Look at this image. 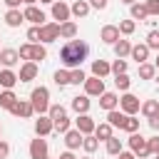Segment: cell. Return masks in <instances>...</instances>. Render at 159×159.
Returning a JSON list of instances; mask_svg holds the SVG:
<instances>
[{
    "label": "cell",
    "instance_id": "94428289",
    "mask_svg": "<svg viewBox=\"0 0 159 159\" xmlns=\"http://www.w3.org/2000/svg\"><path fill=\"white\" fill-rule=\"evenodd\" d=\"M154 159H159V154H154Z\"/></svg>",
    "mask_w": 159,
    "mask_h": 159
},
{
    "label": "cell",
    "instance_id": "ac0fdd59",
    "mask_svg": "<svg viewBox=\"0 0 159 159\" xmlns=\"http://www.w3.org/2000/svg\"><path fill=\"white\" fill-rule=\"evenodd\" d=\"M25 22V15L20 12V7H7V12H5V25L7 27H20Z\"/></svg>",
    "mask_w": 159,
    "mask_h": 159
},
{
    "label": "cell",
    "instance_id": "5b68a950",
    "mask_svg": "<svg viewBox=\"0 0 159 159\" xmlns=\"http://www.w3.org/2000/svg\"><path fill=\"white\" fill-rule=\"evenodd\" d=\"M55 40H60V22H45V25H40V42L50 45Z\"/></svg>",
    "mask_w": 159,
    "mask_h": 159
},
{
    "label": "cell",
    "instance_id": "7c38bea8",
    "mask_svg": "<svg viewBox=\"0 0 159 159\" xmlns=\"http://www.w3.org/2000/svg\"><path fill=\"white\" fill-rule=\"evenodd\" d=\"M94 127H97V122H94L89 114H77V119H75V129H80L82 134H92Z\"/></svg>",
    "mask_w": 159,
    "mask_h": 159
},
{
    "label": "cell",
    "instance_id": "bcb514c9",
    "mask_svg": "<svg viewBox=\"0 0 159 159\" xmlns=\"http://www.w3.org/2000/svg\"><path fill=\"white\" fill-rule=\"evenodd\" d=\"M27 40H30V42H40V25H32V27L27 30Z\"/></svg>",
    "mask_w": 159,
    "mask_h": 159
},
{
    "label": "cell",
    "instance_id": "9a60e30c",
    "mask_svg": "<svg viewBox=\"0 0 159 159\" xmlns=\"http://www.w3.org/2000/svg\"><path fill=\"white\" fill-rule=\"evenodd\" d=\"M52 17H55L57 22L70 20V5H67L65 0H55V2H52Z\"/></svg>",
    "mask_w": 159,
    "mask_h": 159
},
{
    "label": "cell",
    "instance_id": "4dcf8cb0",
    "mask_svg": "<svg viewBox=\"0 0 159 159\" xmlns=\"http://www.w3.org/2000/svg\"><path fill=\"white\" fill-rule=\"evenodd\" d=\"M112 47H114V55H117V57H129L132 42H129V40H122V37H119V40H117V42H114Z\"/></svg>",
    "mask_w": 159,
    "mask_h": 159
},
{
    "label": "cell",
    "instance_id": "e0dca14e",
    "mask_svg": "<svg viewBox=\"0 0 159 159\" xmlns=\"http://www.w3.org/2000/svg\"><path fill=\"white\" fill-rule=\"evenodd\" d=\"M17 62H20L17 50H12V47H2V50H0V65H2V67H15Z\"/></svg>",
    "mask_w": 159,
    "mask_h": 159
},
{
    "label": "cell",
    "instance_id": "11a10c76",
    "mask_svg": "<svg viewBox=\"0 0 159 159\" xmlns=\"http://www.w3.org/2000/svg\"><path fill=\"white\" fill-rule=\"evenodd\" d=\"M40 2H45V5H52V2H55V0H40Z\"/></svg>",
    "mask_w": 159,
    "mask_h": 159
},
{
    "label": "cell",
    "instance_id": "e575fe53",
    "mask_svg": "<svg viewBox=\"0 0 159 159\" xmlns=\"http://www.w3.org/2000/svg\"><path fill=\"white\" fill-rule=\"evenodd\" d=\"M104 144H107V154H112V157H117V154L122 152V139H119V137H114V134H112Z\"/></svg>",
    "mask_w": 159,
    "mask_h": 159
},
{
    "label": "cell",
    "instance_id": "91938a15",
    "mask_svg": "<svg viewBox=\"0 0 159 159\" xmlns=\"http://www.w3.org/2000/svg\"><path fill=\"white\" fill-rule=\"evenodd\" d=\"M82 159H92V157H82Z\"/></svg>",
    "mask_w": 159,
    "mask_h": 159
},
{
    "label": "cell",
    "instance_id": "c3c4849f",
    "mask_svg": "<svg viewBox=\"0 0 159 159\" xmlns=\"http://www.w3.org/2000/svg\"><path fill=\"white\" fill-rule=\"evenodd\" d=\"M89 2V7H94V10H104L107 7V0H87Z\"/></svg>",
    "mask_w": 159,
    "mask_h": 159
},
{
    "label": "cell",
    "instance_id": "603a6c76",
    "mask_svg": "<svg viewBox=\"0 0 159 159\" xmlns=\"http://www.w3.org/2000/svg\"><path fill=\"white\" fill-rule=\"evenodd\" d=\"M92 134H94V137H97L99 142H107V139H109V137L114 134V127H112L109 122H99V124L94 127V132H92Z\"/></svg>",
    "mask_w": 159,
    "mask_h": 159
},
{
    "label": "cell",
    "instance_id": "be15d7a7",
    "mask_svg": "<svg viewBox=\"0 0 159 159\" xmlns=\"http://www.w3.org/2000/svg\"><path fill=\"white\" fill-rule=\"evenodd\" d=\"M0 50H2V47H0Z\"/></svg>",
    "mask_w": 159,
    "mask_h": 159
},
{
    "label": "cell",
    "instance_id": "d6a6232c",
    "mask_svg": "<svg viewBox=\"0 0 159 159\" xmlns=\"http://www.w3.org/2000/svg\"><path fill=\"white\" fill-rule=\"evenodd\" d=\"M52 80H55L57 87H67V84H70V70H67V67H60V70L52 75Z\"/></svg>",
    "mask_w": 159,
    "mask_h": 159
},
{
    "label": "cell",
    "instance_id": "f546056e",
    "mask_svg": "<svg viewBox=\"0 0 159 159\" xmlns=\"http://www.w3.org/2000/svg\"><path fill=\"white\" fill-rule=\"evenodd\" d=\"M139 112H142L147 119H149V117H154V114L159 112V99H147V102H142Z\"/></svg>",
    "mask_w": 159,
    "mask_h": 159
},
{
    "label": "cell",
    "instance_id": "277c9868",
    "mask_svg": "<svg viewBox=\"0 0 159 159\" xmlns=\"http://www.w3.org/2000/svg\"><path fill=\"white\" fill-rule=\"evenodd\" d=\"M129 149H132V154L134 157H139V159H147V157H152L149 154V147H147V139L139 134V132H134V134H129Z\"/></svg>",
    "mask_w": 159,
    "mask_h": 159
},
{
    "label": "cell",
    "instance_id": "484cf974",
    "mask_svg": "<svg viewBox=\"0 0 159 159\" xmlns=\"http://www.w3.org/2000/svg\"><path fill=\"white\" fill-rule=\"evenodd\" d=\"M92 75H94V77H102V80H104L107 75H112L109 62H107V60H94V62H92Z\"/></svg>",
    "mask_w": 159,
    "mask_h": 159
},
{
    "label": "cell",
    "instance_id": "83f0119b",
    "mask_svg": "<svg viewBox=\"0 0 159 159\" xmlns=\"http://www.w3.org/2000/svg\"><path fill=\"white\" fill-rule=\"evenodd\" d=\"M137 72H139V80H154L157 67H154V62H139L137 65Z\"/></svg>",
    "mask_w": 159,
    "mask_h": 159
},
{
    "label": "cell",
    "instance_id": "ee69618b",
    "mask_svg": "<svg viewBox=\"0 0 159 159\" xmlns=\"http://www.w3.org/2000/svg\"><path fill=\"white\" fill-rule=\"evenodd\" d=\"M52 124H55V132L65 134V132L70 129V124H72V122H70V117H62V119H57V122H52Z\"/></svg>",
    "mask_w": 159,
    "mask_h": 159
},
{
    "label": "cell",
    "instance_id": "74e56055",
    "mask_svg": "<svg viewBox=\"0 0 159 159\" xmlns=\"http://www.w3.org/2000/svg\"><path fill=\"white\" fill-rule=\"evenodd\" d=\"M124 132H129V134H134V132H139V119L134 117V114H127V119H124V127H122Z\"/></svg>",
    "mask_w": 159,
    "mask_h": 159
},
{
    "label": "cell",
    "instance_id": "680465c9",
    "mask_svg": "<svg viewBox=\"0 0 159 159\" xmlns=\"http://www.w3.org/2000/svg\"><path fill=\"white\" fill-rule=\"evenodd\" d=\"M0 137H2V124H0Z\"/></svg>",
    "mask_w": 159,
    "mask_h": 159
},
{
    "label": "cell",
    "instance_id": "836d02e7",
    "mask_svg": "<svg viewBox=\"0 0 159 159\" xmlns=\"http://www.w3.org/2000/svg\"><path fill=\"white\" fill-rule=\"evenodd\" d=\"M114 87H117L119 92H127V89L132 87V80H129V75H127V72H122V75H114Z\"/></svg>",
    "mask_w": 159,
    "mask_h": 159
},
{
    "label": "cell",
    "instance_id": "cb8c5ba5",
    "mask_svg": "<svg viewBox=\"0 0 159 159\" xmlns=\"http://www.w3.org/2000/svg\"><path fill=\"white\" fill-rule=\"evenodd\" d=\"M89 10H92V7H89L87 0H75V2L70 5V15H75V17H87Z\"/></svg>",
    "mask_w": 159,
    "mask_h": 159
},
{
    "label": "cell",
    "instance_id": "7dc6e473",
    "mask_svg": "<svg viewBox=\"0 0 159 159\" xmlns=\"http://www.w3.org/2000/svg\"><path fill=\"white\" fill-rule=\"evenodd\" d=\"M7 157H10V144L0 139V159H7Z\"/></svg>",
    "mask_w": 159,
    "mask_h": 159
},
{
    "label": "cell",
    "instance_id": "1f68e13d",
    "mask_svg": "<svg viewBox=\"0 0 159 159\" xmlns=\"http://www.w3.org/2000/svg\"><path fill=\"white\" fill-rule=\"evenodd\" d=\"M97 147H99V139H97L94 134H84V137H82V149H84L87 154H94Z\"/></svg>",
    "mask_w": 159,
    "mask_h": 159
},
{
    "label": "cell",
    "instance_id": "52a82bcc",
    "mask_svg": "<svg viewBox=\"0 0 159 159\" xmlns=\"http://www.w3.org/2000/svg\"><path fill=\"white\" fill-rule=\"evenodd\" d=\"M30 159H47L50 157V147H47V139L45 137H37L30 142Z\"/></svg>",
    "mask_w": 159,
    "mask_h": 159
},
{
    "label": "cell",
    "instance_id": "7402d4cb",
    "mask_svg": "<svg viewBox=\"0 0 159 159\" xmlns=\"http://www.w3.org/2000/svg\"><path fill=\"white\" fill-rule=\"evenodd\" d=\"M99 107L107 109V112H109V109H117V107H119V97H117L114 92H107V89H104V92L99 94Z\"/></svg>",
    "mask_w": 159,
    "mask_h": 159
},
{
    "label": "cell",
    "instance_id": "9c48e42d",
    "mask_svg": "<svg viewBox=\"0 0 159 159\" xmlns=\"http://www.w3.org/2000/svg\"><path fill=\"white\" fill-rule=\"evenodd\" d=\"M82 84H84V94L87 97H99L104 92V80L102 77H94V75L92 77H84Z\"/></svg>",
    "mask_w": 159,
    "mask_h": 159
},
{
    "label": "cell",
    "instance_id": "d590c367",
    "mask_svg": "<svg viewBox=\"0 0 159 159\" xmlns=\"http://www.w3.org/2000/svg\"><path fill=\"white\" fill-rule=\"evenodd\" d=\"M15 99H17V97H15L12 89H2V92H0V107H2V109H10V107L15 104Z\"/></svg>",
    "mask_w": 159,
    "mask_h": 159
},
{
    "label": "cell",
    "instance_id": "2e32d148",
    "mask_svg": "<svg viewBox=\"0 0 159 159\" xmlns=\"http://www.w3.org/2000/svg\"><path fill=\"white\" fill-rule=\"evenodd\" d=\"M119 37H122V35H119V27H117V25H104V27L99 30V40L107 42V45H114Z\"/></svg>",
    "mask_w": 159,
    "mask_h": 159
},
{
    "label": "cell",
    "instance_id": "ffe728a7",
    "mask_svg": "<svg viewBox=\"0 0 159 159\" xmlns=\"http://www.w3.org/2000/svg\"><path fill=\"white\" fill-rule=\"evenodd\" d=\"M70 107H72L77 114H87V112H89V107H92V102H89V97H87V94H77V97H72Z\"/></svg>",
    "mask_w": 159,
    "mask_h": 159
},
{
    "label": "cell",
    "instance_id": "6da1fadb",
    "mask_svg": "<svg viewBox=\"0 0 159 159\" xmlns=\"http://www.w3.org/2000/svg\"><path fill=\"white\" fill-rule=\"evenodd\" d=\"M87 55H89V45L84 42V40H67L65 45H62V50H60V62L67 67V70H72V67H82V62L87 60Z\"/></svg>",
    "mask_w": 159,
    "mask_h": 159
},
{
    "label": "cell",
    "instance_id": "3957f363",
    "mask_svg": "<svg viewBox=\"0 0 159 159\" xmlns=\"http://www.w3.org/2000/svg\"><path fill=\"white\" fill-rule=\"evenodd\" d=\"M30 104H32L35 114H47V109H50V89L42 87V84L35 87L30 92Z\"/></svg>",
    "mask_w": 159,
    "mask_h": 159
},
{
    "label": "cell",
    "instance_id": "681fc988",
    "mask_svg": "<svg viewBox=\"0 0 159 159\" xmlns=\"http://www.w3.org/2000/svg\"><path fill=\"white\" fill-rule=\"evenodd\" d=\"M149 127H152L154 132H159V112H157L154 117H149Z\"/></svg>",
    "mask_w": 159,
    "mask_h": 159
},
{
    "label": "cell",
    "instance_id": "6f0895ef",
    "mask_svg": "<svg viewBox=\"0 0 159 159\" xmlns=\"http://www.w3.org/2000/svg\"><path fill=\"white\" fill-rule=\"evenodd\" d=\"M154 67H157V70H159V55H157V60H154Z\"/></svg>",
    "mask_w": 159,
    "mask_h": 159
},
{
    "label": "cell",
    "instance_id": "f6af8a7d",
    "mask_svg": "<svg viewBox=\"0 0 159 159\" xmlns=\"http://www.w3.org/2000/svg\"><path fill=\"white\" fill-rule=\"evenodd\" d=\"M147 147H149V154H159V134L149 137L147 139Z\"/></svg>",
    "mask_w": 159,
    "mask_h": 159
},
{
    "label": "cell",
    "instance_id": "4316f807",
    "mask_svg": "<svg viewBox=\"0 0 159 159\" xmlns=\"http://www.w3.org/2000/svg\"><path fill=\"white\" fill-rule=\"evenodd\" d=\"M124 119H127V114H124L122 109H109V112H107V122H109L114 129H122V127H124Z\"/></svg>",
    "mask_w": 159,
    "mask_h": 159
},
{
    "label": "cell",
    "instance_id": "8992f818",
    "mask_svg": "<svg viewBox=\"0 0 159 159\" xmlns=\"http://www.w3.org/2000/svg\"><path fill=\"white\" fill-rule=\"evenodd\" d=\"M139 107H142V102H139V97H137V94L124 92V94L119 97V109H122L124 114H137V112H139Z\"/></svg>",
    "mask_w": 159,
    "mask_h": 159
},
{
    "label": "cell",
    "instance_id": "7a4b0ae2",
    "mask_svg": "<svg viewBox=\"0 0 159 159\" xmlns=\"http://www.w3.org/2000/svg\"><path fill=\"white\" fill-rule=\"evenodd\" d=\"M17 55H20V60H25V62H42V60L47 57V50H45L42 42H25V45H20Z\"/></svg>",
    "mask_w": 159,
    "mask_h": 159
},
{
    "label": "cell",
    "instance_id": "6125c7cd",
    "mask_svg": "<svg viewBox=\"0 0 159 159\" xmlns=\"http://www.w3.org/2000/svg\"><path fill=\"white\" fill-rule=\"evenodd\" d=\"M47 159H50V157H47Z\"/></svg>",
    "mask_w": 159,
    "mask_h": 159
},
{
    "label": "cell",
    "instance_id": "ab89813d",
    "mask_svg": "<svg viewBox=\"0 0 159 159\" xmlns=\"http://www.w3.org/2000/svg\"><path fill=\"white\" fill-rule=\"evenodd\" d=\"M84 72H82V67H72L70 70V84H82L84 82Z\"/></svg>",
    "mask_w": 159,
    "mask_h": 159
},
{
    "label": "cell",
    "instance_id": "8fae6325",
    "mask_svg": "<svg viewBox=\"0 0 159 159\" xmlns=\"http://www.w3.org/2000/svg\"><path fill=\"white\" fill-rule=\"evenodd\" d=\"M37 72H40L37 62H22V67H20V72H17V80H20V82H32V80L37 77Z\"/></svg>",
    "mask_w": 159,
    "mask_h": 159
},
{
    "label": "cell",
    "instance_id": "d4e9b609",
    "mask_svg": "<svg viewBox=\"0 0 159 159\" xmlns=\"http://www.w3.org/2000/svg\"><path fill=\"white\" fill-rule=\"evenodd\" d=\"M60 37H62V40H72V37H77V22H72V20L60 22Z\"/></svg>",
    "mask_w": 159,
    "mask_h": 159
},
{
    "label": "cell",
    "instance_id": "f5cc1de1",
    "mask_svg": "<svg viewBox=\"0 0 159 159\" xmlns=\"http://www.w3.org/2000/svg\"><path fill=\"white\" fill-rule=\"evenodd\" d=\"M60 159H77V157H75V154L67 149V152H62V154H60Z\"/></svg>",
    "mask_w": 159,
    "mask_h": 159
},
{
    "label": "cell",
    "instance_id": "8d00e7d4",
    "mask_svg": "<svg viewBox=\"0 0 159 159\" xmlns=\"http://www.w3.org/2000/svg\"><path fill=\"white\" fill-rule=\"evenodd\" d=\"M47 117H50L52 122H57V119L67 117V109H65L62 104H50V109H47Z\"/></svg>",
    "mask_w": 159,
    "mask_h": 159
},
{
    "label": "cell",
    "instance_id": "9f6ffc18",
    "mask_svg": "<svg viewBox=\"0 0 159 159\" xmlns=\"http://www.w3.org/2000/svg\"><path fill=\"white\" fill-rule=\"evenodd\" d=\"M122 2H124V5H132V2H137V0H122Z\"/></svg>",
    "mask_w": 159,
    "mask_h": 159
},
{
    "label": "cell",
    "instance_id": "44dd1931",
    "mask_svg": "<svg viewBox=\"0 0 159 159\" xmlns=\"http://www.w3.org/2000/svg\"><path fill=\"white\" fill-rule=\"evenodd\" d=\"M17 82H20V80H17V72H12L10 67L0 70V87H2V89H12Z\"/></svg>",
    "mask_w": 159,
    "mask_h": 159
},
{
    "label": "cell",
    "instance_id": "60d3db41",
    "mask_svg": "<svg viewBox=\"0 0 159 159\" xmlns=\"http://www.w3.org/2000/svg\"><path fill=\"white\" fill-rule=\"evenodd\" d=\"M109 67H112V75H122V72H127V67H129V65H127V60H124V57H117Z\"/></svg>",
    "mask_w": 159,
    "mask_h": 159
},
{
    "label": "cell",
    "instance_id": "f907efd6",
    "mask_svg": "<svg viewBox=\"0 0 159 159\" xmlns=\"http://www.w3.org/2000/svg\"><path fill=\"white\" fill-rule=\"evenodd\" d=\"M117 159H137V157H134L132 152H124V149H122V152L117 154Z\"/></svg>",
    "mask_w": 159,
    "mask_h": 159
},
{
    "label": "cell",
    "instance_id": "f35d334b",
    "mask_svg": "<svg viewBox=\"0 0 159 159\" xmlns=\"http://www.w3.org/2000/svg\"><path fill=\"white\" fill-rule=\"evenodd\" d=\"M119 35H132L134 30H137V22L134 20H119Z\"/></svg>",
    "mask_w": 159,
    "mask_h": 159
},
{
    "label": "cell",
    "instance_id": "f1b7e54d",
    "mask_svg": "<svg viewBox=\"0 0 159 159\" xmlns=\"http://www.w3.org/2000/svg\"><path fill=\"white\" fill-rule=\"evenodd\" d=\"M129 15H132V20H147L149 15H147V7H144V2H132L129 5Z\"/></svg>",
    "mask_w": 159,
    "mask_h": 159
},
{
    "label": "cell",
    "instance_id": "816d5d0a",
    "mask_svg": "<svg viewBox=\"0 0 159 159\" xmlns=\"http://www.w3.org/2000/svg\"><path fill=\"white\" fill-rule=\"evenodd\" d=\"M20 2H22V0H5L7 7H20Z\"/></svg>",
    "mask_w": 159,
    "mask_h": 159
},
{
    "label": "cell",
    "instance_id": "d6986e66",
    "mask_svg": "<svg viewBox=\"0 0 159 159\" xmlns=\"http://www.w3.org/2000/svg\"><path fill=\"white\" fill-rule=\"evenodd\" d=\"M129 57L139 65V62H147L149 60V47H147V42H139V45H132V50H129Z\"/></svg>",
    "mask_w": 159,
    "mask_h": 159
},
{
    "label": "cell",
    "instance_id": "b9f144b4",
    "mask_svg": "<svg viewBox=\"0 0 159 159\" xmlns=\"http://www.w3.org/2000/svg\"><path fill=\"white\" fill-rule=\"evenodd\" d=\"M147 47L159 52V30H152V32L147 35Z\"/></svg>",
    "mask_w": 159,
    "mask_h": 159
},
{
    "label": "cell",
    "instance_id": "7bdbcfd3",
    "mask_svg": "<svg viewBox=\"0 0 159 159\" xmlns=\"http://www.w3.org/2000/svg\"><path fill=\"white\" fill-rule=\"evenodd\" d=\"M144 7L149 17H159V0H144Z\"/></svg>",
    "mask_w": 159,
    "mask_h": 159
},
{
    "label": "cell",
    "instance_id": "4fadbf2b",
    "mask_svg": "<svg viewBox=\"0 0 159 159\" xmlns=\"http://www.w3.org/2000/svg\"><path fill=\"white\" fill-rule=\"evenodd\" d=\"M52 129H55V124H52V119H50L47 114H40V117L35 119V134H37V137H47Z\"/></svg>",
    "mask_w": 159,
    "mask_h": 159
},
{
    "label": "cell",
    "instance_id": "db71d44e",
    "mask_svg": "<svg viewBox=\"0 0 159 159\" xmlns=\"http://www.w3.org/2000/svg\"><path fill=\"white\" fill-rule=\"evenodd\" d=\"M22 2H25V5H35L37 0H22Z\"/></svg>",
    "mask_w": 159,
    "mask_h": 159
},
{
    "label": "cell",
    "instance_id": "ba28073f",
    "mask_svg": "<svg viewBox=\"0 0 159 159\" xmlns=\"http://www.w3.org/2000/svg\"><path fill=\"white\" fill-rule=\"evenodd\" d=\"M12 117H20V119H30L32 114H35V109H32V104H30V99H15V104L7 109Z\"/></svg>",
    "mask_w": 159,
    "mask_h": 159
},
{
    "label": "cell",
    "instance_id": "30bf717a",
    "mask_svg": "<svg viewBox=\"0 0 159 159\" xmlns=\"http://www.w3.org/2000/svg\"><path fill=\"white\" fill-rule=\"evenodd\" d=\"M22 15H25V20H27V22H32V25H45V20H47V17H45V12H42L37 5H27V7L22 10Z\"/></svg>",
    "mask_w": 159,
    "mask_h": 159
},
{
    "label": "cell",
    "instance_id": "5bb4252c",
    "mask_svg": "<svg viewBox=\"0 0 159 159\" xmlns=\"http://www.w3.org/2000/svg\"><path fill=\"white\" fill-rule=\"evenodd\" d=\"M82 137H84V134H82L80 129H67V132H65V147H67L70 152L80 149V147H82Z\"/></svg>",
    "mask_w": 159,
    "mask_h": 159
}]
</instances>
